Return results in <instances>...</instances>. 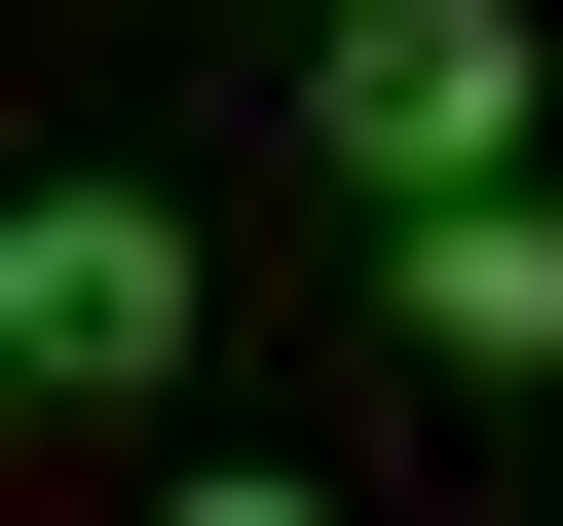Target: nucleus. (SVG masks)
<instances>
[{"label": "nucleus", "mask_w": 563, "mask_h": 526, "mask_svg": "<svg viewBox=\"0 0 563 526\" xmlns=\"http://www.w3.org/2000/svg\"><path fill=\"white\" fill-rule=\"evenodd\" d=\"M376 263H413L451 376H563V188H451V226H376Z\"/></svg>", "instance_id": "7ed1b4c3"}, {"label": "nucleus", "mask_w": 563, "mask_h": 526, "mask_svg": "<svg viewBox=\"0 0 563 526\" xmlns=\"http://www.w3.org/2000/svg\"><path fill=\"white\" fill-rule=\"evenodd\" d=\"M301 39H339V0H301Z\"/></svg>", "instance_id": "39448f33"}, {"label": "nucleus", "mask_w": 563, "mask_h": 526, "mask_svg": "<svg viewBox=\"0 0 563 526\" xmlns=\"http://www.w3.org/2000/svg\"><path fill=\"white\" fill-rule=\"evenodd\" d=\"M188 526H301V489H188Z\"/></svg>", "instance_id": "20e7f679"}, {"label": "nucleus", "mask_w": 563, "mask_h": 526, "mask_svg": "<svg viewBox=\"0 0 563 526\" xmlns=\"http://www.w3.org/2000/svg\"><path fill=\"white\" fill-rule=\"evenodd\" d=\"M526 0H339V39H301V151L376 188V226H451V188H526Z\"/></svg>", "instance_id": "f257e3e1"}, {"label": "nucleus", "mask_w": 563, "mask_h": 526, "mask_svg": "<svg viewBox=\"0 0 563 526\" xmlns=\"http://www.w3.org/2000/svg\"><path fill=\"white\" fill-rule=\"evenodd\" d=\"M188 376V226L151 188H38V226H0V414H151Z\"/></svg>", "instance_id": "f03ea898"}]
</instances>
